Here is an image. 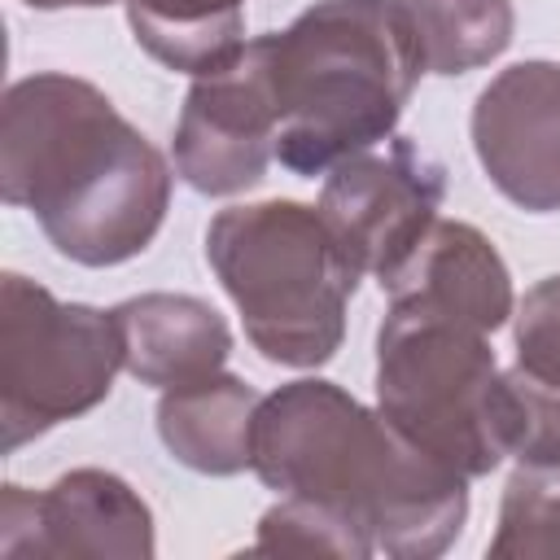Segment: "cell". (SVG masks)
Returning a JSON list of instances; mask_svg holds the SVG:
<instances>
[{
	"label": "cell",
	"instance_id": "obj_1",
	"mask_svg": "<svg viewBox=\"0 0 560 560\" xmlns=\"http://www.w3.org/2000/svg\"><path fill=\"white\" fill-rule=\"evenodd\" d=\"M175 171L114 101L74 74L39 70L0 105V197L31 210L48 245L79 267H118L149 249Z\"/></svg>",
	"mask_w": 560,
	"mask_h": 560
},
{
	"label": "cell",
	"instance_id": "obj_2",
	"mask_svg": "<svg viewBox=\"0 0 560 560\" xmlns=\"http://www.w3.org/2000/svg\"><path fill=\"white\" fill-rule=\"evenodd\" d=\"M254 472L280 494L350 512L394 560L442 556L468 521L464 472L416 446L381 407L319 376L289 381L258 402Z\"/></svg>",
	"mask_w": 560,
	"mask_h": 560
},
{
	"label": "cell",
	"instance_id": "obj_3",
	"mask_svg": "<svg viewBox=\"0 0 560 560\" xmlns=\"http://www.w3.org/2000/svg\"><path fill=\"white\" fill-rule=\"evenodd\" d=\"M267 57L280 109L276 158L306 179L385 144L424 74L398 0H315L267 35Z\"/></svg>",
	"mask_w": 560,
	"mask_h": 560
},
{
	"label": "cell",
	"instance_id": "obj_4",
	"mask_svg": "<svg viewBox=\"0 0 560 560\" xmlns=\"http://www.w3.org/2000/svg\"><path fill=\"white\" fill-rule=\"evenodd\" d=\"M206 262L236 302L249 346L280 368H324L346 341L359 267L319 206H228L206 228Z\"/></svg>",
	"mask_w": 560,
	"mask_h": 560
},
{
	"label": "cell",
	"instance_id": "obj_5",
	"mask_svg": "<svg viewBox=\"0 0 560 560\" xmlns=\"http://www.w3.org/2000/svg\"><path fill=\"white\" fill-rule=\"evenodd\" d=\"M486 337L420 306H389L376 332V407L468 481L494 472L508 455L499 363Z\"/></svg>",
	"mask_w": 560,
	"mask_h": 560
},
{
	"label": "cell",
	"instance_id": "obj_6",
	"mask_svg": "<svg viewBox=\"0 0 560 560\" xmlns=\"http://www.w3.org/2000/svg\"><path fill=\"white\" fill-rule=\"evenodd\" d=\"M122 341L114 311L61 302L44 284L0 280V429L13 455L31 438L88 416L114 389Z\"/></svg>",
	"mask_w": 560,
	"mask_h": 560
},
{
	"label": "cell",
	"instance_id": "obj_7",
	"mask_svg": "<svg viewBox=\"0 0 560 560\" xmlns=\"http://www.w3.org/2000/svg\"><path fill=\"white\" fill-rule=\"evenodd\" d=\"M276 88L267 35L249 39L228 66L197 74L175 122V175L201 197H232L262 184L276 158Z\"/></svg>",
	"mask_w": 560,
	"mask_h": 560
},
{
	"label": "cell",
	"instance_id": "obj_8",
	"mask_svg": "<svg viewBox=\"0 0 560 560\" xmlns=\"http://www.w3.org/2000/svg\"><path fill=\"white\" fill-rule=\"evenodd\" d=\"M442 192V166L411 140L389 136L385 149H363L328 171L319 214L328 219L350 262L385 284L433 228Z\"/></svg>",
	"mask_w": 560,
	"mask_h": 560
},
{
	"label": "cell",
	"instance_id": "obj_9",
	"mask_svg": "<svg viewBox=\"0 0 560 560\" xmlns=\"http://www.w3.org/2000/svg\"><path fill=\"white\" fill-rule=\"evenodd\" d=\"M153 551V512L118 472L70 468L48 490H0L4 560H149Z\"/></svg>",
	"mask_w": 560,
	"mask_h": 560
},
{
	"label": "cell",
	"instance_id": "obj_10",
	"mask_svg": "<svg viewBox=\"0 0 560 560\" xmlns=\"http://www.w3.org/2000/svg\"><path fill=\"white\" fill-rule=\"evenodd\" d=\"M472 149L486 179L529 214L560 210V61L499 70L472 105Z\"/></svg>",
	"mask_w": 560,
	"mask_h": 560
},
{
	"label": "cell",
	"instance_id": "obj_11",
	"mask_svg": "<svg viewBox=\"0 0 560 560\" xmlns=\"http://www.w3.org/2000/svg\"><path fill=\"white\" fill-rule=\"evenodd\" d=\"M381 289L389 293V306H420L481 332H494L508 324V315H516L508 262L481 228L459 219H433V228Z\"/></svg>",
	"mask_w": 560,
	"mask_h": 560
},
{
	"label": "cell",
	"instance_id": "obj_12",
	"mask_svg": "<svg viewBox=\"0 0 560 560\" xmlns=\"http://www.w3.org/2000/svg\"><path fill=\"white\" fill-rule=\"evenodd\" d=\"M122 368L153 389L192 385L223 372L232 354L228 319L192 293H140L114 306Z\"/></svg>",
	"mask_w": 560,
	"mask_h": 560
},
{
	"label": "cell",
	"instance_id": "obj_13",
	"mask_svg": "<svg viewBox=\"0 0 560 560\" xmlns=\"http://www.w3.org/2000/svg\"><path fill=\"white\" fill-rule=\"evenodd\" d=\"M258 394L232 376L214 372L192 385L162 389L158 398V438L192 472L206 477H236L254 468V416Z\"/></svg>",
	"mask_w": 560,
	"mask_h": 560
},
{
	"label": "cell",
	"instance_id": "obj_14",
	"mask_svg": "<svg viewBox=\"0 0 560 560\" xmlns=\"http://www.w3.org/2000/svg\"><path fill=\"white\" fill-rule=\"evenodd\" d=\"M136 44L184 74H210L245 48V0H127Z\"/></svg>",
	"mask_w": 560,
	"mask_h": 560
},
{
	"label": "cell",
	"instance_id": "obj_15",
	"mask_svg": "<svg viewBox=\"0 0 560 560\" xmlns=\"http://www.w3.org/2000/svg\"><path fill=\"white\" fill-rule=\"evenodd\" d=\"M398 4L416 31L429 74L481 70L508 52L516 31L512 0H398Z\"/></svg>",
	"mask_w": 560,
	"mask_h": 560
},
{
	"label": "cell",
	"instance_id": "obj_16",
	"mask_svg": "<svg viewBox=\"0 0 560 560\" xmlns=\"http://www.w3.org/2000/svg\"><path fill=\"white\" fill-rule=\"evenodd\" d=\"M494 560L560 556V464H521L499 503V525L486 547Z\"/></svg>",
	"mask_w": 560,
	"mask_h": 560
},
{
	"label": "cell",
	"instance_id": "obj_17",
	"mask_svg": "<svg viewBox=\"0 0 560 560\" xmlns=\"http://www.w3.org/2000/svg\"><path fill=\"white\" fill-rule=\"evenodd\" d=\"M254 551L258 556H341V560H368L376 551V542H372L368 525L354 521L350 512H341L332 503L280 494V503L267 508L262 521H258Z\"/></svg>",
	"mask_w": 560,
	"mask_h": 560
},
{
	"label": "cell",
	"instance_id": "obj_18",
	"mask_svg": "<svg viewBox=\"0 0 560 560\" xmlns=\"http://www.w3.org/2000/svg\"><path fill=\"white\" fill-rule=\"evenodd\" d=\"M499 416L508 455L521 464H560V385H547L512 363L499 372Z\"/></svg>",
	"mask_w": 560,
	"mask_h": 560
},
{
	"label": "cell",
	"instance_id": "obj_19",
	"mask_svg": "<svg viewBox=\"0 0 560 560\" xmlns=\"http://www.w3.org/2000/svg\"><path fill=\"white\" fill-rule=\"evenodd\" d=\"M512 341H516V363L529 376L560 385V276L538 280L521 298Z\"/></svg>",
	"mask_w": 560,
	"mask_h": 560
},
{
	"label": "cell",
	"instance_id": "obj_20",
	"mask_svg": "<svg viewBox=\"0 0 560 560\" xmlns=\"http://www.w3.org/2000/svg\"><path fill=\"white\" fill-rule=\"evenodd\" d=\"M22 4L52 13V9H105V4H114V0H22Z\"/></svg>",
	"mask_w": 560,
	"mask_h": 560
}]
</instances>
